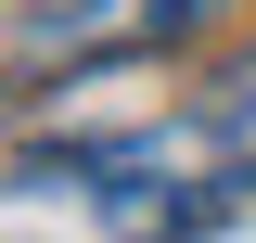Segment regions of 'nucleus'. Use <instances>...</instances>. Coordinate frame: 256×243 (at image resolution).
Returning <instances> with one entry per match:
<instances>
[{
	"label": "nucleus",
	"mask_w": 256,
	"mask_h": 243,
	"mask_svg": "<svg viewBox=\"0 0 256 243\" xmlns=\"http://www.w3.org/2000/svg\"><path fill=\"white\" fill-rule=\"evenodd\" d=\"M230 0H13V77L52 90V77H90V64H141L205 38Z\"/></svg>",
	"instance_id": "nucleus-1"
},
{
	"label": "nucleus",
	"mask_w": 256,
	"mask_h": 243,
	"mask_svg": "<svg viewBox=\"0 0 256 243\" xmlns=\"http://www.w3.org/2000/svg\"><path fill=\"white\" fill-rule=\"evenodd\" d=\"M205 141H218L230 192H256V64H230L218 90H205Z\"/></svg>",
	"instance_id": "nucleus-2"
}]
</instances>
